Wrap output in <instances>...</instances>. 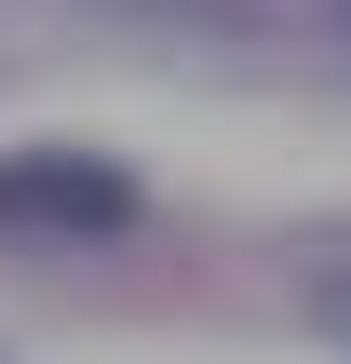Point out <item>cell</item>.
Here are the masks:
<instances>
[{"mask_svg":"<svg viewBox=\"0 0 351 364\" xmlns=\"http://www.w3.org/2000/svg\"><path fill=\"white\" fill-rule=\"evenodd\" d=\"M0 230L108 243V230H135V176L108 149H0Z\"/></svg>","mask_w":351,"mask_h":364,"instance_id":"6da1fadb","label":"cell"},{"mask_svg":"<svg viewBox=\"0 0 351 364\" xmlns=\"http://www.w3.org/2000/svg\"><path fill=\"white\" fill-rule=\"evenodd\" d=\"M311 324H325V338L351 351V270H311Z\"/></svg>","mask_w":351,"mask_h":364,"instance_id":"7a4b0ae2","label":"cell"},{"mask_svg":"<svg viewBox=\"0 0 351 364\" xmlns=\"http://www.w3.org/2000/svg\"><path fill=\"white\" fill-rule=\"evenodd\" d=\"M338 41H351V0H338Z\"/></svg>","mask_w":351,"mask_h":364,"instance_id":"3957f363","label":"cell"}]
</instances>
